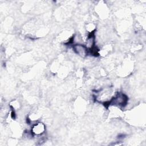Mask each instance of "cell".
Masks as SVG:
<instances>
[{
    "label": "cell",
    "instance_id": "cell-1",
    "mask_svg": "<svg viewBox=\"0 0 146 146\" xmlns=\"http://www.w3.org/2000/svg\"><path fill=\"white\" fill-rule=\"evenodd\" d=\"M128 98L126 95L123 93H117L115 96L113 97L110 101H109L110 105H115L119 107H124L128 103Z\"/></svg>",
    "mask_w": 146,
    "mask_h": 146
},
{
    "label": "cell",
    "instance_id": "cell-2",
    "mask_svg": "<svg viewBox=\"0 0 146 146\" xmlns=\"http://www.w3.org/2000/svg\"><path fill=\"white\" fill-rule=\"evenodd\" d=\"M72 48L76 54L82 57H85L89 52L87 47L82 44H76L73 46Z\"/></svg>",
    "mask_w": 146,
    "mask_h": 146
},
{
    "label": "cell",
    "instance_id": "cell-3",
    "mask_svg": "<svg viewBox=\"0 0 146 146\" xmlns=\"http://www.w3.org/2000/svg\"><path fill=\"white\" fill-rule=\"evenodd\" d=\"M45 131V126L42 123H37L33 125L31 133L33 135H41Z\"/></svg>",
    "mask_w": 146,
    "mask_h": 146
}]
</instances>
